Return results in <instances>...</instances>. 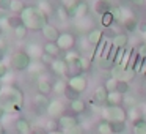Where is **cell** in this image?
Returning <instances> with one entry per match:
<instances>
[{"label": "cell", "mask_w": 146, "mask_h": 134, "mask_svg": "<svg viewBox=\"0 0 146 134\" xmlns=\"http://www.w3.org/2000/svg\"><path fill=\"white\" fill-rule=\"evenodd\" d=\"M46 114L49 115V118H57V120H58L61 115L66 114V106H64V103L61 101L60 98L50 99L47 109H46Z\"/></svg>", "instance_id": "obj_6"}, {"label": "cell", "mask_w": 146, "mask_h": 134, "mask_svg": "<svg viewBox=\"0 0 146 134\" xmlns=\"http://www.w3.org/2000/svg\"><path fill=\"white\" fill-rule=\"evenodd\" d=\"M47 134H64V133H63L61 129H57V131H49Z\"/></svg>", "instance_id": "obj_55"}, {"label": "cell", "mask_w": 146, "mask_h": 134, "mask_svg": "<svg viewBox=\"0 0 146 134\" xmlns=\"http://www.w3.org/2000/svg\"><path fill=\"white\" fill-rule=\"evenodd\" d=\"M141 118H145V115H143V111H141V106L140 104L127 109V120H130L133 123V121L141 120Z\"/></svg>", "instance_id": "obj_22"}, {"label": "cell", "mask_w": 146, "mask_h": 134, "mask_svg": "<svg viewBox=\"0 0 146 134\" xmlns=\"http://www.w3.org/2000/svg\"><path fill=\"white\" fill-rule=\"evenodd\" d=\"M143 38H145V43H146V33H145V35H143Z\"/></svg>", "instance_id": "obj_57"}, {"label": "cell", "mask_w": 146, "mask_h": 134, "mask_svg": "<svg viewBox=\"0 0 146 134\" xmlns=\"http://www.w3.org/2000/svg\"><path fill=\"white\" fill-rule=\"evenodd\" d=\"M5 115H7V112H5V109L2 107V106H0V121H2V120L5 118Z\"/></svg>", "instance_id": "obj_54"}, {"label": "cell", "mask_w": 146, "mask_h": 134, "mask_svg": "<svg viewBox=\"0 0 146 134\" xmlns=\"http://www.w3.org/2000/svg\"><path fill=\"white\" fill-rule=\"evenodd\" d=\"M42 52L49 54L50 57H54V58H58V55L61 54L60 48H58V44L55 41H46L44 46H42Z\"/></svg>", "instance_id": "obj_21"}, {"label": "cell", "mask_w": 146, "mask_h": 134, "mask_svg": "<svg viewBox=\"0 0 146 134\" xmlns=\"http://www.w3.org/2000/svg\"><path fill=\"white\" fill-rule=\"evenodd\" d=\"M111 44L116 49H126L127 44H129V35L127 33H116L111 38Z\"/></svg>", "instance_id": "obj_18"}, {"label": "cell", "mask_w": 146, "mask_h": 134, "mask_svg": "<svg viewBox=\"0 0 146 134\" xmlns=\"http://www.w3.org/2000/svg\"><path fill=\"white\" fill-rule=\"evenodd\" d=\"M29 32H30V30L27 29V27L24 25V24H21L19 27H16V29L13 30L14 36H16L17 40H25V38H27V35H29Z\"/></svg>", "instance_id": "obj_34"}, {"label": "cell", "mask_w": 146, "mask_h": 134, "mask_svg": "<svg viewBox=\"0 0 146 134\" xmlns=\"http://www.w3.org/2000/svg\"><path fill=\"white\" fill-rule=\"evenodd\" d=\"M7 76H10V71H8V66L3 63V62H0V80H3Z\"/></svg>", "instance_id": "obj_43"}, {"label": "cell", "mask_w": 146, "mask_h": 134, "mask_svg": "<svg viewBox=\"0 0 146 134\" xmlns=\"http://www.w3.org/2000/svg\"><path fill=\"white\" fill-rule=\"evenodd\" d=\"M41 33H42V36L46 38V41H55L57 43V40H58V36H60L61 32H58V29L55 25L47 24V25L41 30Z\"/></svg>", "instance_id": "obj_17"}, {"label": "cell", "mask_w": 146, "mask_h": 134, "mask_svg": "<svg viewBox=\"0 0 146 134\" xmlns=\"http://www.w3.org/2000/svg\"><path fill=\"white\" fill-rule=\"evenodd\" d=\"M111 8H113V5L110 0H94V5H93V11L98 16H104V14L110 13Z\"/></svg>", "instance_id": "obj_12"}, {"label": "cell", "mask_w": 146, "mask_h": 134, "mask_svg": "<svg viewBox=\"0 0 146 134\" xmlns=\"http://www.w3.org/2000/svg\"><path fill=\"white\" fill-rule=\"evenodd\" d=\"M132 134H146V118L132 123Z\"/></svg>", "instance_id": "obj_28"}, {"label": "cell", "mask_w": 146, "mask_h": 134, "mask_svg": "<svg viewBox=\"0 0 146 134\" xmlns=\"http://www.w3.org/2000/svg\"><path fill=\"white\" fill-rule=\"evenodd\" d=\"M39 62H41L42 65H50L52 62H54V57H50L49 54L42 52V54H41V57H39Z\"/></svg>", "instance_id": "obj_46"}, {"label": "cell", "mask_w": 146, "mask_h": 134, "mask_svg": "<svg viewBox=\"0 0 146 134\" xmlns=\"http://www.w3.org/2000/svg\"><path fill=\"white\" fill-rule=\"evenodd\" d=\"M50 71L55 74L57 77H61V79H68L69 77V65L64 62V58H54L50 65Z\"/></svg>", "instance_id": "obj_7"}, {"label": "cell", "mask_w": 146, "mask_h": 134, "mask_svg": "<svg viewBox=\"0 0 146 134\" xmlns=\"http://www.w3.org/2000/svg\"><path fill=\"white\" fill-rule=\"evenodd\" d=\"M69 10V17L71 19H82V17L88 16V11H90V3L86 0H80L77 5L68 8Z\"/></svg>", "instance_id": "obj_10"}, {"label": "cell", "mask_w": 146, "mask_h": 134, "mask_svg": "<svg viewBox=\"0 0 146 134\" xmlns=\"http://www.w3.org/2000/svg\"><path fill=\"white\" fill-rule=\"evenodd\" d=\"M123 11H124V8H121V7H113L111 8V16H113V19H115V22H123V19L126 16L123 14Z\"/></svg>", "instance_id": "obj_39"}, {"label": "cell", "mask_w": 146, "mask_h": 134, "mask_svg": "<svg viewBox=\"0 0 146 134\" xmlns=\"http://www.w3.org/2000/svg\"><path fill=\"white\" fill-rule=\"evenodd\" d=\"M3 32H5V30L2 29V27H0V36H3Z\"/></svg>", "instance_id": "obj_56"}, {"label": "cell", "mask_w": 146, "mask_h": 134, "mask_svg": "<svg viewBox=\"0 0 146 134\" xmlns=\"http://www.w3.org/2000/svg\"><path fill=\"white\" fill-rule=\"evenodd\" d=\"M118 84H119V80L110 76V77H107V79H105L104 87L107 88V92H116V90H118Z\"/></svg>", "instance_id": "obj_35"}, {"label": "cell", "mask_w": 146, "mask_h": 134, "mask_svg": "<svg viewBox=\"0 0 146 134\" xmlns=\"http://www.w3.org/2000/svg\"><path fill=\"white\" fill-rule=\"evenodd\" d=\"M55 14H57V19L61 21V22H68V21L71 19V17H69V10H68L64 5H61V3L57 7V10H55Z\"/></svg>", "instance_id": "obj_27"}, {"label": "cell", "mask_w": 146, "mask_h": 134, "mask_svg": "<svg viewBox=\"0 0 146 134\" xmlns=\"http://www.w3.org/2000/svg\"><path fill=\"white\" fill-rule=\"evenodd\" d=\"M0 27L3 30L10 29V25H8V14H0Z\"/></svg>", "instance_id": "obj_47"}, {"label": "cell", "mask_w": 146, "mask_h": 134, "mask_svg": "<svg viewBox=\"0 0 146 134\" xmlns=\"http://www.w3.org/2000/svg\"><path fill=\"white\" fill-rule=\"evenodd\" d=\"M102 41H104V32H102L101 29L93 27L91 30H88V33H86V43H88L90 46L98 48Z\"/></svg>", "instance_id": "obj_11"}, {"label": "cell", "mask_w": 146, "mask_h": 134, "mask_svg": "<svg viewBox=\"0 0 146 134\" xmlns=\"http://www.w3.org/2000/svg\"><path fill=\"white\" fill-rule=\"evenodd\" d=\"M64 98L68 99V101H74V99H79V98H82V93H79L77 90H74V88H71L69 85H68V88H66V92H64Z\"/></svg>", "instance_id": "obj_36"}, {"label": "cell", "mask_w": 146, "mask_h": 134, "mask_svg": "<svg viewBox=\"0 0 146 134\" xmlns=\"http://www.w3.org/2000/svg\"><path fill=\"white\" fill-rule=\"evenodd\" d=\"M66 88H68V79L58 77V79L54 82V93H57L58 96H63L64 92H66Z\"/></svg>", "instance_id": "obj_24"}, {"label": "cell", "mask_w": 146, "mask_h": 134, "mask_svg": "<svg viewBox=\"0 0 146 134\" xmlns=\"http://www.w3.org/2000/svg\"><path fill=\"white\" fill-rule=\"evenodd\" d=\"M64 134H83V129L77 125V126H72V128H68V129H63Z\"/></svg>", "instance_id": "obj_44"}, {"label": "cell", "mask_w": 146, "mask_h": 134, "mask_svg": "<svg viewBox=\"0 0 146 134\" xmlns=\"http://www.w3.org/2000/svg\"><path fill=\"white\" fill-rule=\"evenodd\" d=\"M36 7H38L39 10L42 11V13L47 14V16H50V14L54 13V7H52V3L49 2V0H38Z\"/></svg>", "instance_id": "obj_32"}, {"label": "cell", "mask_w": 146, "mask_h": 134, "mask_svg": "<svg viewBox=\"0 0 146 134\" xmlns=\"http://www.w3.org/2000/svg\"><path fill=\"white\" fill-rule=\"evenodd\" d=\"M124 54H126V51H124V49H118L116 55H115V65H121V63H123Z\"/></svg>", "instance_id": "obj_45"}, {"label": "cell", "mask_w": 146, "mask_h": 134, "mask_svg": "<svg viewBox=\"0 0 146 134\" xmlns=\"http://www.w3.org/2000/svg\"><path fill=\"white\" fill-rule=\"evenodd\" d=\"M123 104L127 106V107H133V106L140 104L138 103V98H137V95H132V93H126V95H123Z\"/></svg>", "instance_id": "obj_33"}, {"label": "cell", "mask_w": 146, "mask_h": 134, "mask_svg": "<svg viewBox=\"0 0 146 134\" xmlns=\"http://www.w3.org/2000/svg\"><path fill=\"white\" fill-rule=\"evenodd\" d=\"M49 103H50V99H49V96H46V95H41V93H36V95H35V106L38 107V111H41V112H46V109H47Z\"/></svg>", "instance_id": "obj_23"}, {"label": "cell", "mask_w": 146, "mask_h": 134, "mask_svg": "<svg viewBox=\"0 0 146 134\" xmlns=\"http://www.w3.org/2000/svg\"><path fill=\"white\" fill-rule=\"evenodd\" d=\"M121 24H123V27H124V30H126V33H135V32H138V21H137L133 16L124 17Z\"/></svg>", "instance_id": "obj_19"}, {"label": "cell", "mask_w": 146, "mask_h": 134, "mask_svg": "<svg viewBox=\"0 0 146 134\" xmlns=\"http://www.w3.org/2000/svg\"><path fill=\"white\" fill-rule=\"evenodd\" d=\"M25 51L30 54V57L32 58H39L41 57V54H42V46H39V44H29L25 48Z\"/></svg>", "instance_id": "obj_30"}, {"label": "cell", "mask_w": 146, "mask_h": 134, "mask_svg": "<svg viewBox=\"0 0 146 134\" xmlns=\"http://www.w3.org/2000/svg\"><path fill=\"white\" fill-rule=\"evenodd\" d=\"M110 76L118 79L119 82H130L135 79L137 73L129 66H123V65H113V68L110 70Z\"/></svg>", "instance_id": "obj_5"}, {"label": "cell", "mask_w": 146, "mask_h": 134, "mask_svg": "<svg viewBox=\"0 0 146 134\" xmlns=\"http://www.w3.org/2000/svg\"><path fill=\"white\" fill-rule=\"evenodd\" d=\"M27 5L24 3L22 0H11V5H10V13L11 14H19L24 11V8H25Z\"/></svg>", "instance_id": "obj_29"}, {"label": "cell", "mask_w": 146, "mask_h": 134, "mask_svg": "<svg viewBox=\"0 0 146 134\" xmlns=\"http://www.w3.org/2000/svg\"><path fill=\"white\" fill-rule=\"evenodd\" d=\"M46 131H57V129H60V126H58V120L57 118H49L47 121H46Z\"/></svg>", "instance_id": "obj_40"}, {"label": "cell", "mask_w": 146, "mask_h": 134, "mask_svg": "<svg viewBox=\"0 0 146 134\" xmlns=\"http://www.w3.org/2000/svg\"><path fill=\"white\" fill-rule=\"evenodd\" d=\"M69 109H71V112H72L74 115H80V114H83L85 109H86V101L83 98L74 99V101L69 103Z\"/></svg>", "instance_id": "obj_20"}, {"label": "cell", "mask_w": 146, "mask_h": 134, "mask_svg": "<svg viewBox=\"0 0 146 134\" xmlns=\"http://www.w3.org/2000/svg\"><path fill=\"white\" fill-rule=\"evenodd\" d=\"M80 0H61V5H64L66 8H71V7H74V5H77Z\"/></svg>", "instance_id": "obj_50"}, {"label": "cell", "mask_w": 146, "mask_h": 134, "mask_svg": "<svg viewBox=\"0 0 146 134\" xmlns=\"http://www.w3.org/2000/svg\"><path fill=\"white\" fill-rule=\"evenodd\" d=\"M116 92H119L121 95H126V93L130 92V82H119L118 84V90Z\"/></svg>", "instance_id": "obj_42"}, {"label": "cell", "mask_w": 146, "mask_h": 134, "mask_svg": "<svg viewBox=\"0 0 146 134\" xmlns=\"http://www.w3.org/2000/svg\"><path fill=\"white\" fill-rule=\"evenodd\" d=\"M68 85H69L71 88L77 90L79 93H83L86 88H88V79H86L85 73L76 74V76L68 77Z\"/></svg>", "instance_id": "obj_9"}, {"label": "cell", "mask_w": 146, "mask_h": 134, "mask_svg": "<svg viewBox=\"0 0 146 134\" xmlns=\"http://www.w3.org/2000/svg\"><path fill=\"white\" fill-rule=\"evenodd\" d=\"M107 98H108V92L104 85L98 87V88L94 90V93H93V103H94L96 106H102V107L107 106Z\"/></svg>", "instance_id": "obj_13"}, {"label": "cell", "mask_w": 146, "mask_h": 134, "mask_svg": "<svg viewBox=\"0 0 146 134\" xmlns=\"http://www.w3.org/2000/svg\"><path fill=\"white\" fill-rule=\"evenodd\" d=\"M21 19L30 32H41L49 24V16L42 13L36 5H27L21 13Z\"/></svg>", "instance_id": "obj_2"}, {"label": "cell", "mask_w": 146, "mask_h": 134, "mask_svg": "<svg viewBox=\"0 0 146 134\" xmlns=\"http://www.w3.org/2000/svg\"><path fill=\"white\" fill-rule=\"evenodd\" d=\"M107 106H123V95L119 92H108Z\"/></svg>", "instance_id": "obj_25"}, {"label": "cell", "mask_w": 146, "mask_h": 134, "mask_svg": "<svg viewBox=\"0 0 146 134\" xmlns=\"http://www.w3.org/2000/svg\"><path fill=\"white\" fill-rule=\"evenodd\" d=\"M14 129H16L17 134H30L33 131V128H32V123H30L27 118L19 117L14 121Z\"/></svg>", "instance_id": "obj_16"}, {"label": "cell", "mask_w": 146, "mask_h": 134, "mask_svg": "<svg viewBox=\"0 0 146 134\" xmlns=\"http://www.w3.org/2000/svg\"><path fill=\"white\" fill-rule=\"evenodd\" d=\"M127 2H129V0H127Z\"/></svg>", "instance_id": "obj_58"}, {"label": "cell", "mask_w": 146, "mask_h": 134, "mask_svg": "<svg viewBox=\"0 0 146 134\" xmlns=\"http://www.w3.org/2000/svg\"><path fill=\"white\" fill-rule=\"evenodd\" d=\"M30 134H47V131H44V129H41V128H38V129H33Z\"/></svg>", "instance_id": "obj_53"}, {"label": "cell", "mask_w": 146, "mask_h": 134, "mask_svg": "<svg viewBox=\"0 0 146 134\" xmlns=\"http://www.w3.org/2000/svg\"><path fill=\"white\" fill-rule=\"evenodd\" d=\"M10 5H11V0H0V11H10Z\"/></svg>", "instance_id": "obj_48"}, {"label": "cell", "mask_w": 146, "mask_h": 134, "mask_svg": "<svg viewBox=\"0 0 146 134\" xmlns=\"http://www.w3.org/2000/svg\"><path fill=\"white\" fill-rule=\"evenodd\" d=\"M33 63V58L25 49H19V51L13 52L10 55V66L16 71H27Z\"/></svg>", "instance_id": "obj_3"}, {"label": "cell", "mask_w": 146, "mask_h": 134, "mask_svg": "<svg viewBox=\"0 0 146 134\" xmlns=\"http://www.w3.org/2000/svg\"><path fill=\"white\" fill-rule=\"evenodd\" d=\"M111 125V131H113V134H123L124 131L127 129V123L126 121H113Z\"/></svg>", "instance_id": "obj_37"}, {"label": "cell", "mask_w": 146, "mask_h": 134, "mask_svg": "<svg viewBox=\"0 0 146 134\" xmlns=\"http://www.w3.org/2000/svg\"><path fill=\"white\" fill-rule=\"evenodd\" d=\"M113 65L115 63L108 57H98V60H96V66L102 71H110L113 68Z\"/></svg>", "instance_id": "obj_26"}, {"label": "cell", "mask_w": 146, "mask_h": 134, "mask_svg": "<svg viewBox=\"0 0 146 134\" xmlns=\"http://www.w3.org/2000/svg\"><path fill=\"white\" fill-rule=\"evenodd\" d=\"M7 49H8V40L3 38V36H0V54H3Z\"/></svg>", "instance_id": "obj_49"}, {"label": "cell", "mask_w": 146, "mask_h": 134, "mask_svg": "<svg viewBox=\"0 0 146 134\" xmlns=\"http://www.w3.org/2000/svg\"><path fill=\"white\" fill-rule=\"evenodd\" d=\"M102 120L110 123L113 121H127V109L123 106H104L101 111Z\"/></svg>", "instance_id": "obj_4"}, {"label": "cell", "mask_w": 146, "mask_h": 134, "mask_svg": "<svg viewBox=\"0 0 146 134\" xmlns=\"http://www.w3.org/2000/svg\"><path fill=\"white\" fill-rule=\"evenodd\" d=\"M96 129H98V134H113V131H111V125H110V121H107V120L99 121L98 126H96Z\"/></svg>", "instance_id": "obj_31"}, {"label": "cell", "mask_w": 146, "mask_h": 134, "mask_svg": "<svg viewBox=\"0 0 146 134\" xmlns=\"http://www.w3.org/2000/svg\"><path fill=\"white\" fill-rule=\"evenodd\" d=\"M36 90H38V93H41V95L49 96L54 92V84H52L47 77H39L38 82H36Z\"/></svg>", "instance_id": "obj_15"}, {"label": "cell", "mask_w": 146, "mask_h": 134, "mask_svg": "<svg viewBox=\"0 0 146 134\" xmlns=\"http://www.w3.org/2000/svg\"><path fill=\"white\" fill-rule=\"evenodd\" d=\"M129 3L135 5V7H143L145 5V0H129Z\"/></svg>", "instance_id": "obj_52"}, {"label": "cell", "mask_w": 146, "mask_h": 134, "mask_svg": "<svg viewBox=\"0 0 146 134\" xmlns=\"http://www.w3.org/2000/svg\"><path fill=\"white\" fill-rule=\"evenodd\" d=\"M22 24V19H21L19 14H8V25H10L11 30H14L16 27H19Z\"/></svg>", "instance_id": "obj_38"}, {"label": "cell", "mask_w": 146, "mask_h": 134, "mask_svg": "<svg viewBox=\"0 0 146 134\" xmlns=\"http://www.w3.org/2000/svg\"><path fill=\"white\" fill-rule=\"evenodd\" d=\"M86 2H88V0H86Z\"/></svg>", "instance_id": "obj_59"}, {"label": "cell", "mask_w": 146, "mask_h": 134, "mask_svg": "<svg viewBox=\"0 0 146 134\" xmlns=\"http://www.w3.org/2000/svg\"><path fill=\"white\" fill-rule=\"evenodd\" d=\"M24 92L19 87L13 85V84H8L3 85L2 92H0V106L5 109L7 114H17V112L22 111L24 107Z\"/></svg>", "instance_id": "obj_1"}, {"label": "cell", "mask_w": 146, "mask_h": 134, "mask_svg": "<svg viewBox=\"0 0 146 134\" xmlns=\"http://www.w3.org/2000/svg\"><path fill=\"white\" fill-rule=\"evenodd\" d=\"M77 125H79V120H77V117L74 114H64L58 118V126H60L61 131L68 129V128H72V126H77Z\"/></svg>", "instance_id": "obj_14"}, {"label": "cell", "mask_w": 146, "mask_h": 134, "mask_svg": "<svg viewBox=\"0 0 146 134\" xmlns=\"http://www.w3.org/2000/svg\"><path fill=\"white\" fill-rule=\"evenodd\" d=\"M138 32L141 33V35H145V33H146V19L138 21Z\"/></svg>", "instance_id": "obj_51"}, {"label": "cell", "mask_w": 146, "mask_h": 134, "mask_svg": "<svg viewBox=\"0 0 146 134\" xmlns=\"http://www.w3.org/2000/svg\"><path fill=\"white\" fill-rule=\"evenodd\" d=\"M57 44H58V48H60L61 52L72 51V48L76 46V36L71 32H61L60 36H58V40H57Z\"/></svg>", "instance_id": "obj_8"}, {"label": "cell", "mask_w": 146, "mask_h": 134, "mask_svg": "<svg viewBox=\"0 0 146 134\" xmlns=\"http://www.w3.org/2000/svg\"><path fill=\"white\" fill-rule=\"evenodd\" d=\"M113 22H115V19H113V16H111V13H107V14H104V16H101V24L105 27V29L111 27Z\"/></svg>", "instance_id": "obj_41"}]
</instances>
